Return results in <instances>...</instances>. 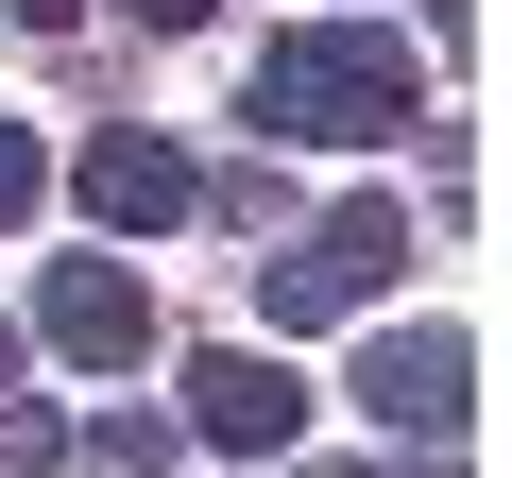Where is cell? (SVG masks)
Instances as JSON below:
<instances>
[{"label":"cell","mask_w":512,"mask_h":478,"mask_svg":"<svg viewBox=\"0 0 512 478\" xmlns=\"http://www.w3.org/2000/svg\"><path fill=\"white\" fill-rule=\"evenodd\" d=\"M410 120H427V69H410V35H376V18H308V35L256 52V137L376 154V137H410Z\"/></svg>","instance_id":"1"},{"label":"cell","mask_w":512,"mask_h":478,"mask_svg":"<svg viewBox=\"0 0 512 478\" xmlns=\"http://www.w3.org/2000/svg\"><path fill=\"white\" fill-rule=\"evenodd\" d=\"M410 274V205H342V222H308L291 257H256V308H274V342L291 325H342V308H376Z\"/></svg>","instance_id":"2"},{"label":"cell","mask_w":512,"mask_h":478,"mask_svg":"<svg viewBox=\"0 0 512 478\" xmlns=\"http://www.w3.org/2000/svg\"><path fill=\"white\" fill-rule=\"evenodd\" d=\"M359 410H376L393 444H461V410H478V342H461V325H393V342H359Z\"/></svg>","instance_id":"3"},{"label":"cell","mask_w":512,"mask_h":478,"mask_svg":"<svg viewBox=\"0 0 512 478\" xmlns=\"http://www.w3.org/2000/svg\"><path fill=\"white\" fill-rule=\"evenodd\" d=\"M188 427H205L222 461H291V427H308V376H291L274 342H222V359H188Z\"/></svg>","instance_id":"4"},{"label":"cell","mask_w":512,"mask_h":478,"mask_svg":"<svg viewBox=\"0 0 512 478\" xmlns=\"http://www.w3.org/2000/svg\"><path fill=\"white\" fill-rule=\"evenodd\" d=\"M35 342L86 359V376H137V359H154V291H137L120 257H69V274L35 291Z\"/></svg>","instance_id":"5"},{"label":"cell","mask_w":512,"mask_h":478,"mask_svg":"<svg viewBox=\"0 0 512 478\" xmlns=\"http://www.w3.org/2000/svg\"><path fill=\"white\" fill-rule=\"evenodd\" d=\"M69 188H86V222H103V239H154V222H188V188H205V171H188L154 120H103Z\"/></svg>","instance_id":"6"},{"label":"cell","mask_w":512,"mask_h":478,"mask_svg":"<svg viewBox=\"0 0 512 478\" xmlns=\"http://www.w3.org/2000/svg\"><path fill=\"white\" fill-rule=\"evenodd\" d=\"M69 461H86V478H171V427H154V410H103Z\"/></svg>","instance_id":"7"},{"label":"cell","mask_w":512,"mask_h":478,"mask_svg":"<svg viewBox=\"0 0 512 478\" xmlns=\"http://www.w3.org/2000/svg\"><path fill=\"white\" fill-rule=\"evenodd\" d=\"M0 478H69V427L52 410H0Z\"/></svg>","instance_id":"8"},{"label":"cell","mask_w":512,"mask_h":478,"mask_svg":"<svg viewBox=\"0 0 512 478\" xmlns=\"http://www.w3.org/2000/svg\"><path fill=\"white\" fill-rule=\"evenodd\" d=\"M35 205H52V154H35L18 120H0V222H35Z\"/></svg>","instance_id":"9"},{"label":"cell","mask_w":512,"mask_h":478,"mask_svg":"<svg viewBox=\"0 0 512 478\" xmlns=\"http://www.w3.org/2000/svg\"><path fill=\"white\" fill-rule=\"evenodd\" d=\"M137 18H154V35H205V18H222V0H137Z\"/></svg>","instance_id":"10"},{"label":"cell","mask_w":512,"mask_h":478,"mask_svg":"<svg viewBox=\"0 0 512 478\" xmlns=\"http://www.w3.org/2000/svg\"><path fill=\"white\" fill-rule=\"evenodd\" d=\"M18 18H35V35H69V18H86V0H18Z\"/></svg>","instance_id":"11"},{"label":"cell","mask_w":512,"mask_h":478,"mask_svg":"<svg viewBox=\"0 0 512 478\" xmlns=\"http://www.w3.org/2000/svg\"><path fill=\"white\" fill-rule=\"evenodd\" d=\"M0 410H18V325H0Z\"/></svg>","instance_id":"12"},{"label":"cell","mask_w":512,"mask_h":478,"mask_svg":"<svg viewBox=\"0 0 512 478\" xmlns=\"http://www.w3.org/2000/svg\"><path fill=\"white\" fill-rule=\"evenodd\" d=\"M325 478H359V461H325Z\"/></svg>","instance_id":"13"}]
</instances>
